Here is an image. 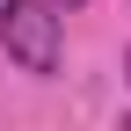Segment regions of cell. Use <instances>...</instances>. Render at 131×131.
<instances>
[{"instance_id":"6da1fadb","label":"cell","mask_w":131,"mask_h":131,"mask_svg":"<svg viewBox=\"0 0 131 131\" xmlns=\"http://www.w3.org/2000/svg\"><path fill=\"white\" fill-rule=\"evenodd\" d=\"M0 51L22 73H58V7L51 0H0Z\"/></svg>"},{"instance_id":"7a4b0ae2","label":"cell","mask_w":131,"mask_h":131,"mask_svg":"<svg viewBox=\"0 0 131 131\" xmlns=\"http://www.w3.org/2000/svg\"><path fill=\"white\" fill-rule=\"evenodd\" d=\"M51 7H58V15H73V7H88V0H51Z\"/></svg>"},{"instance_id":"3957f363","label":"cell","mask_w":131,"mask_h":131,"mask_svg":"<svg viewBox=\"0 0 131 131\" xmlns=\"http://www.w3.org/2000/svg\"><path fill=\"white\" fill-rule=\"evenodd\" d=\"M124 80H131V51H124Z\"/></svg>"}]
</instances>
